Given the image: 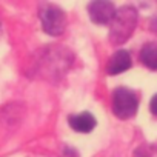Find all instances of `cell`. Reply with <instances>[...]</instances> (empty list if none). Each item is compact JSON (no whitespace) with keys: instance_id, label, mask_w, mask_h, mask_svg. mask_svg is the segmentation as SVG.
Segmentation results:
<instances>
[{"instance_id":"ba28073f","label":"cell","mask_w":157,"mask_h":157,"mask_svg":"<svg viewBox=\"0 0 157 157\" xmlns=\"http://www.w3.org/2000/svg\"><path fill=\"white\" fill-rule=\"evenodd\" d=\"M134 157H151V149H149V146H145V145L139 146V148L134 151Z\"/></svg>"},{"instance_id":"277c9868","label":"cell","mask_w":157,"mask_h":157,"mask_svg":"<svg viewBox=\"0 0 157 157\" xmlns=\"http://www.w3.org/2000/svg\"><path fill=\"white\" fill-rule=\"evenodd\" d=\"M90 17L97 25H108L116 17V8L109 2H93L88 6Z\"/></svg>"},{"instance_id":"30bf717a","label":"cell","mask_w":157,"mask_h":157,"mask_svg":"<svg viewBox=\"0 0 157 157\" xmlns=\"http://www.w3.org/2000/svg\"><path fill=\"white\" fill-rule=\"evenodd\" d=\"M149 109L154 116H157V94L151 99V103H149Z\"/></svg>"},{"instance_id":"9c48e42d","label":"cell","mask_w":157,"mask_h":157,"mask_svg":"<svg viewBox=\"0 0 157 157\" xmlns=\"http://www.w3.org/2000/svg\"><path fill=\"white\" fill-rule=\"evenodd\" d=\"M60 157H78V152H77L74 148L65 146L63 151H62V155H60Z\"/></svg>"},{"instance_id":"52a82bcc","label":"cell","mask_w":157,"mask_h":157,"mask_svg":"<svg viewBox=\"0 0 157 157\" xmlns=\"http://www.w3.org/2000/svg\"><path fill=\"white\" fill-rule=\"evenodd\" d=\"M140 62L152 71L157 69V42H148L143 45L140 51Z\"/></svg>"},{"instance_id":"3957f363","label":"cell","mask_w":157,"mask_h":157,"mask_svg":"<svg viewBox=\"0 0 157 157\" xmlns=\"http://www.w3.org/2000/svg\"><path fill=\"white\" fill-rule=\"evenodd\" d=\"M137 108L139 97L132 90L120 86L113 93V111L119 119H131L132 116H136Z\"/></svg>"},{"instance_id":"6da1fadb","label":"cell","mask_w":157,"mask_h":157,"mask_svg":"<svg viewBox=\"0 0 157 157\" xmlns=\"http://www.w3.org/2000/svg\"><path fill=\"white\" fill-rule=\"evenodd\" d=\"M137 25V11L136 8L126 5L122 6L117 13L114 20L111 22V29H109V40L113 45H122L125 43L131 34L134 33Z\"/></svg>"},{"instance_id":"8992f818","label":"cell","mask_w":157,"mask_h":157,"mask_svg":"<svg viewBox=\"0 0 157 157\" xmlns=\"http://www.w3.org/2000/svg\"><path fill=\"white\" fill-rule=\"evenodd\" d=\"M69 122V126L77 131V132H91L94 128H96V119L91 113H80V114H74V116H69L68 119Z\"/></svg>"},{"instance_id":"7a4b0ae2","label":"cell","mask_w":157,"mask_h":157,"mask_svg":"<svg viewBox=\"0 0 157 157\" xmlns=\"http://www.w3.org/2000/svg\"><path fill=\"white\" fill-rule=\"evenodd\" d=\"M39 17L42 22V28L46 34L49 36H60L63 34L66 28V16L65 13L52 5V3H45L39 10Z\"/></svg>"},{"instance_id":"5b68a950","label":"cell","mask_w":157,"mask_h":157,"mask_svg":"<svg viewBox=\"0 0 157 157\" xmlns=\"http://www.w3.org/2000/svg\"><path fill=\"white\" fill-rule=\"evenodd\" d=\"M129 66H131V56H129V52L125 51V49H119L109 59L106 71H108L109 75H117V74L129 69Z\"/></svg>"}]
</instances>
